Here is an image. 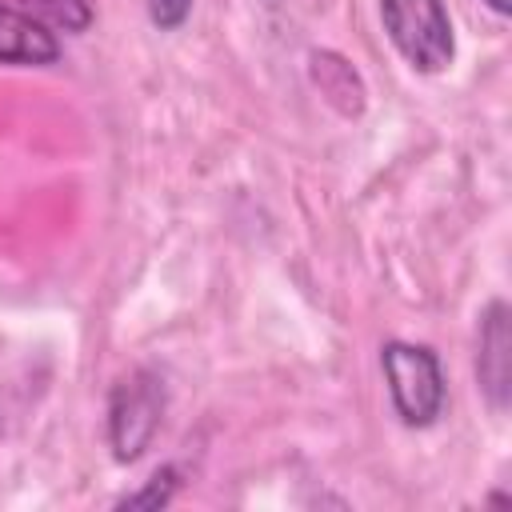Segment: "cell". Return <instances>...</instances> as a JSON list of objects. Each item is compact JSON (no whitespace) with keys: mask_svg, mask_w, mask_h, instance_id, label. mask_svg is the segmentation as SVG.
I'll return each instance as SVG.
<instances>
[{"mask_svg":"<svg viewBox=\"0 0 512 512\" xmlns=\"http://www.w3.org/2000/svg\"><path fill=\"white\" fill-rule=\"evenodd\" d=\"M308 72H312V84L320 88V96L332 108H340L344 116H360L364 112V96H368L364 92V80L356 76V68L344 56H336V52H312Z\"/></svg>","mask_w":512,"mask_h":512,"instance_id":"8992f818","label":"cell"},{"mask_svg":"<svg viewBox=\"0 0 512 512\" xmlns=\"http://www.w3.org/2000/svg\"><path fill=\"white\" fill-rule=\"evenodd\" d=\"M476 380L492 408H508L512 392V332H508V304L492 300L480 320V348H476Z\"/></svg>","mask_w":512,"mask_h":512,"instance_id":"277c9868","label":"cell"},{"mask_svg":"<svg viewBox=\"0 0 512 512\" xmlns=\"http://www.w3.org/2000/svg\"><path fill=\"white\" fill-rule=\"evenodd\" d=\"M384 380L392 392V404L408 428H428L444 408V372L432 348L388 340L380 348Z\"/></svg>","mask_w":512,"mask_h":512,"instance_id":"7a4b0ae2","label":"cell"},{"mask_svg":"<svg viewBox=\"0 0 512 512\" xmlns=\"http://www.w3.org/2000/svg\"><path fill=\"white\" fill-rule=\"evenodd\" d=\"M164 380L148 368L128 372L108 400V440L120 464H132L144 456V448L152 444V436L160 432L164 420Z\"/></svg>","mask_w":512,"mask_h":512,"instance_id":"3957f363","label":"cell"},{"mask_svg":"<svg viewBox=\"0 0 512 512\" xmlns=\"http://www.w3.org/2000/svg\"><path fill=\"white\" fill-rule=\"evenodd\" d=\"M380 20L396 52L416 72H444L456 56L452 20L444 12V0H380Z\"/></svg>","mask_w":512,"mask_h":512,"instance_id":"6da1fadb","label":"cell"},{"mask_svg":"<svg viewBox=\"0 0 512 512\" xmlns=\"http://www.w3.org/2000/svg\"><path fill=\"white\" fill-rule=\"evenodd\" d=\"M28 16H36L48 28L60 32H84L92 24V4L88 0H24Z\"/></svg>","mask_w":512,"mask_h":512,"instance_id":"52a82bcc","label":"cell"},{"mask_svg":"<svg viewBox=\"0 0 512 512\" xmlns=\"http://www.w3.org/2000/svg\"><path fill=\"white\" fill-rule=\"evenodd\" d=\"M176 488H180V472L168 464V468H160V472H152L148 476V484L140 488V492H132V496H124L116 508H164L172 496H176Z\"/></svg>","mask_w":512,"mask_h":512,"instance_id":"ba28073f","label":"cell"},{"mask_svg":"<svg viewBox=\"0 0 512 512\" xmlns=\"http://www.w3.org/2000/svg\"><path fill=\"white\" fill-rule=\"evenodd\" d=\"M188 12H192V0H148V16H152V24L164 28V32L180 28V24L188 20Z\"/></svg>","mask_w":512,"mask_h":512,"instance_id":"9c48e42d","label":"cell"},{"mask_svg":"<svg viewBox=\"0 0 512 512\" xmlns=\"http://www.w3.org/2000/svg\"><path fill=\"white\" fill-rule=\"evenodd\" d=\"M60 60V40L48 24H40L28 12H16L0 4V64H28L44 68Z\"/></svg>","mask_w":512,"mask_h":512,"instance_id":"5b68a950","label":"cell"},{"mask_svg":"<svg viewBox=\"0 0 512 512\" xmlns=\"http://www.w3.org/2000/svg\"><path fill=\"white\" fill-rule=\"evenodd\" d=\"M484 4H488L496 16H508V12H512V0H484Z\"/></svg>","mask_w":512,"mask_h":512,"instance_id":"30bf717a","label":"cell"}]
</instances>
